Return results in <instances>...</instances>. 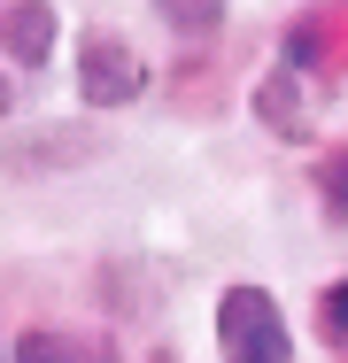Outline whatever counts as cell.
Returning a JSON list of instances; mask_svg holds the SVG:
<instances>
[{"label":"cell","instance_id":"obj_6","mask_svg":"<svg viewBox=\"0 0 348 363\" xmlns=\"http://www.w3.org/2000/svg\"><path fill=\"white\" fill-rule=\"evenodd\" d=\"M155 8H163V23H170V31H186V39L217 31V16H224V0H155Z\"/></svg>","mask_w":348,"mask_h":363},{"label":"cell","instance_id":"obj_8","mask_svg":"<svg viewBox=\"0 0 348 363\" xmlns=\"http://www.w3.org/2000/svg\"><path fill=\"white\" fill-rule=\"evenodd\" d=\"M317 317H325V333H333V340H348V279H341V286H325Z\"/></svg>","mask_w":348,"mask_h":363},{"label":"cell","instance_id":"obj_4","mask_svg":"<svg viewBox=\"0 0 348 363\" xmlns=\"http://www.w3.org/2000/svg\"><path fill=\"white\" fill-rule=\"evenodd\" d=\"M0 39H8V55H16V62H31V70H39V62H47V47H55V8H47V0H16V8H8V23H0Z\"/></svg>","mask_w":348,"mask_h":363},{"label":"cell","instance_id":"obj_9","mask_svg":"<svg viewBox=\"0 0 348 363\" xmlns=\"http://www.w3.org/2000/svg\"><path fill=\"white\" fill-rule=\"evenodd\" d=\"M8 108H16V93H8V77H0V116H8Z\"/></svg>","mask_w":348,"mask_h":363},{"label":"cell","instance_id":"obj_5","mask_svg":"<svg viewBox=\"0 0 348 363\" xmlns=\"http://www.w3.org/2000/svg\"><path fill=\"white\" fill-rule=\"evenodd\" d=\"M16 363H109V356H101V340H77V333H23Z\"/></svg>","mask_w":348,"mask_h":363},{"label":"cell","instance_id":"obj_2","mask_svg":"<svg viewBox=\"0 0 348 363\" xmlns=\"http://www.w3.org/2000/svg\"><path fill=\"white\" fill-rule=\"evenodd\" d=\"M77 85H85V101H93V108H124V101L147 93V62H139L116 31H93V39H85V55H77Z\"/></svg>","mask_w":348,"mask_h":363},{"label":"cell","instance_id":"obj_3","mask_svg":"<svg viewBox=\"0 0 348 363\" xmlns=\"http://www.w3.org/2000/svg\"><path fill=\"white\" fill-rule=\"evenodd\" d=\"M256 116H263L271 132H286V140H310V101H302V77H294V70H271L263 85H256Z\"/></svg>","mask_w":348,"mask_h":363},{"label":"cell","instance_id":"obj_7","mask_svg":"<svg viewBox=\"0 0 348 363\" xmlns=\"http://www.w3.org/2000/svg\"><path fill=\"white\" fill-rule=\"evenodd\" d=\"M317 194H325V209H333V217H348V147L317 162Z\"/></svg>","mask_w":348,"mask_h":363},{"label":"cell","instance_id":"obj_1","mask_svg":"<svg viewBox=\"0 0 348 363\" xmlns=\"http://www.w3.org/2000/svg\"><path fill=\"white\" fill-rule=\"evenodd\" d=\"M217 348H224V363H294L286 356V317H278V301L263 286H224Z\"/></svg>","mask_w":348,"mask_h":363}]
</instances>
